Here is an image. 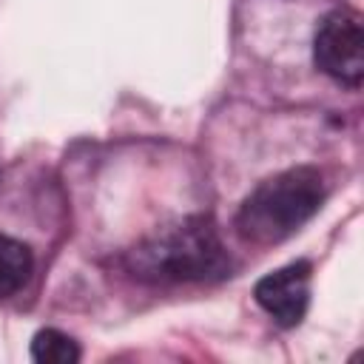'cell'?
<instances>
[{"instance_id":"7a4b0ae2","label":"cell","mask_w":364,"mask_h":364,"mask_svg":"<svg viewBox=\"0 0 364 364\" xmlns=\"http://www.w3.org/2000/svg\"><path fill=\"white\" fill-rule=\"evenodd\" d=\"M128 264L148 282H202L225 276L228 256L205 219H185L136 245Z\"/></svg>"},{"instance_id":"5b68a950","label":"cell","mask_w":364,"mask_h":364,"mask_svg":"<svg viewBox=\"0 0 364 364\" xmlns=\"http://www.w3.org/2000/svg\"><path fill=\"white\" fill-rule=\"evenodd\" d=\"M31 250L9 236H0V299L17 293L31 276Z\"/></svg>"},{"instance_id":"6da1fadb","label":"cell","mask_w":364,"mask_h":364,"mask_svg":"<svg viewBox=\"0 0 364 364\" xmlns=\"http://www.w3.org/2000/svg\"><path fill=\"white\" fill-rule=\"evenodd\" d=\"M324 202V179L316 168H290L264 179L239 208L236 228L250 245H276L316 216Z\"/></svg>"},{"instance_id":"3957f363","label":"cell","mask_w":364,"mask_h":364,"mask_svg":"<svg viewBox=\"0 0 364 364\" xmlns=\"http://www.w3.org/2000/svg\"><path fill=\"white\" fill-rule=\"evenodd\" d=\"M316 65L341 85L358 88L364 80V26L353 9L330 11L316 31Z\"/></svg>"},{"instance_id":"277c9868","label":"cell","mask_w":364,"mask_h":364,"mask_svg":"<svg viewBox=\"0 0 364 364\" xmlns=\"http://www.w3.org/2000/svg\"><path fill=\"white\" fill-rule=\"evenodd\" d=\"M253 296L276 324L296 327L310 304V264L293 262L267 273L264 279H259Z\"/></svg>"},{"instance_id":"8992f818","label":"cell","mask_w":364,"mask_h":364,"mask_svg":"<svg viewBox=\"0 0 364 364\" xmlns=\"http://www.w3.org/2000/svg\"><path fill=\"white\" fill-rule=\"evenodd\" d=\"M31 358L40 364H77L80 361V347L74 338H68L60 330H40L31 338Z\"/></svg>"}]
</instances>
